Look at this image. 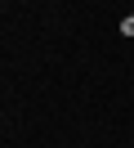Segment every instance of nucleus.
<instances>
[{"instance_id": "nucleus-1", "label": "nucleus", "mask_w": 134, "mask_h": 148, "mask_svg": "<svg viewBox=\"0 0 134 148\" xmlns=\"http://www.w3.org/2000/svg\"><path fill=\"white\" fill-rule=\"evenodd\" d=\"M121 36H134V14H130V18H121Z\"/></svg>"}]
</instances>
